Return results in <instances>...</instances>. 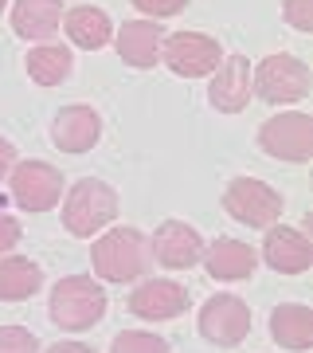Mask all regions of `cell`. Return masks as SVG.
<instances>
[{
  "mask_svg": "<svg viewBox=\"0 0 313 353\" xmlns=\"http://www.w3.org/2000/svg\"><path fill=\"white\" fill-rule=\"evenodd\" d=\"M250 90H259L266 102H301L310 94V67L298 55H266L263 63L250 71Z\"/></svg>",
  "mask_w": 313,
  "mask_h": 353,
  "instance_id": "cell-5",
  "label": "cell"
},
{
  "mask_svg": "<svg viewBox=\"0 0 313 353\" xmlns=\"http://www.w3.org/2000/svg\"><path fill=\"white\" fill-rule=\"evenodd\" d=\"M129 310L145 322H164V318H180L188 310V290L173 279H149L129 294Z\"/></svg>",
  "mask_w": 313,
  "mask_h": 353,
  "instance_id": "cell-14",
  "label": "cell"
},
{
  "mask_svg": "<svg viewBox=\"0 0 313 353\" xmlns=\"http://www.w3.org/2000/svg\"><path fill=\"white\" fill-rule=\"evenodd\" d=\"M12 165H16V145L8 138H0V181L12 173Z\"/></svg>",
  "mask_w": 313,
  "mask_h": 353,
  "instance_id": "cell-27",
  "label": "cell"
},
{
  "mask_svg": "<svg viewBox=\"0 0 313 353\" xmlns=\"http://www.w3.org/2000/svg\"><path fill=\"white\" fill-rule=\"evenodd\" d=\"M90 263H94V275L106 279V283H133V279H141L153 263L149 240L141 236L138 228H110V232L94 243Z\"/></svg>",
  "mask_w": 313,
  "mask_h": 353,
  "instance_id": "cell-1",
  "label": "cell"
},
{
  "mask_svg": "<svg viewBox=\"0 0 313 353\" xmlns=\"http://www.w3.org/2000/svg\"><path fill=\"white\" fill-rule=\"evenodd\" d=\"M224 208L227 216H235L239 224L247 228H270L282 220L286 201H282V192L270 189L259 176H235L224 192Z\"/></svg>",
  "mask_w": 313,
  "mask_h": 353,
  "instance_id": "cell-4",
  "label": "cell"
},
{
  "mask_svg": "<svg viewBox=\"0 0 313 353\" xmlns=\"http://www.w3.org/2000/svg\"><path fill=\"white\" fill-rule=\"evenodd\" d=\"M102 138V118L94 106H63L55 114V122H51V141H55V150L63 153H87L94 150Z\"/></svg>",
  "mask_w": 313,
  "mask_h": 353,
  "instance_id": "cell-12",
  "label": "cell"
},
{
  "mask_svg": "<svg viewBox=\"0 0 313 353\" xmlns=\"http://www.w3.org/2000/svg\"><path fill=\"white\" fill-rule=\"evenodd\" d=\"M43 287V271L39 263L24 259V255H8L0 259V303H24Z\"/></svg>",
  "mask_w": 313,
  "mask_h": 353,
  "instance_id": "cell-19",
  "label": "cell"
},
{
  "mask_svg": "<svg viewBox=\"0 0 313 353\" xmlns=\"http://www.w3.org/2000/svg\"><path fill=\"white\" fill-rule=\"evenodd\" d=\"M47 310H51V322L59 330L78 334V330H90L94 322H102V314H106V290L90 275H67L55 283Z\"/></svg>",
  "mask_w": 313,
  "mask_h": 353,
  "instance_id": "cell-2",
  "label": "cell"
},
{
  "mask_svg": "<svg viewBox=\"0 0 313 353\" xmlns=\"http://www.w3.org/2000/svg\"><path fill=\"white\" fill-rule=\"evenodd\" d=\"M114 48H118V55H122V63L145 71V67H157V59H161L164 32H161L157 20H125V24L118 28Z\"/></svg>",
  "mask_w": 313,
  "mask_h": 353,
  "instance_id": "cell-15",
  "label": "cell"
},
{
  "mask_svg": "<svg viewBox=\"0 0 313 353\" xmlns=\"http://www.w3.org/2000/svg\"><path fill=\"white\" fill-rule=\"evenodd\" d=\"M63 24H67V36L75 39L78 48H87V51L106 48L110 36H114L110 16L102 12V8H94V4H78V8H71Z\"/></svg>",
  "mask_w": 313,
  "mask_h": 353,
  "instance_id": "cell-21",
  "label": "cell"
},
{
  "mask_svg": "<svg viewBox=\"0 0 313 353\" xmlns=\"http://www.w3.org/2000/svg\"><path fill=\"white\" fill-rule=\"evenodd\" d=\"M63 24L59 0H16L12 4V28L24 39H51Z\"/></svg>",
  "mask_w": 313,
  "mask_h": 353,
  "instance_id": "cell-18",
  "label": "cell"
},
{
  "mask_svg": "<svg viewBox=\"0 0 313 353\" xmlns=\"http://www.w3.org/2000/svg\"><path fill=\"white\" fill-rule=\"evenodd\" d=\"M149 255L161 267H169V271H188V267L200 263L204 240H200V232L192 224H184V220H164V224L153 232Z\"/></svg>",
  "mask_w": 313,
  "mask_h": 353,
  "instance_id": "cell-10",
  "label": "cell"
},
{
  "mask_svg": "<svg viewBox=\"0 0 313 353\" xmlns=\"http://www.w3.org/2000/svg\"><path fill=\"white\" fill-rule=\"evenodd\" d=\"M200 334L212 345H224V350H231V345H239V341L250 334V310L243 299H235V294H215V299H208L200 310Z\"/></svg>",
  "mask_w": 313,
  "mask_h": 353,
  "instance_id": "cell-9",
  "label": "cell"
},
{
  "mask_svg": "<svg viewBox=\"0 0 313 353\" xmlns=\"http://www.w3.org/2000/svg\"><path fill=\"white\" fill-rule=\"evenodd\" d=\"M47 353H94L90 345H83V341H55Z\"/></svg>",
  "mask_w": 313,
  "mask_h": 353,
  "instance_id": "cell-28",
  "label": "cell"
},
{
  "mask_svg": "<svg viewBox=\"0 0 313 353\" xmlns=\"http://www.w3.org/2000/svg\"><path fill=\"white\" fill-rule=\"evenodd\" d=\"M71 71H75V55L63 43H39L28 51V75L39 87H59L63 79H71Z\"/></svg>",
  "mask_w": 313,
  "mask_h": 353,
  "instance_id": "cell-20",
  "label": "cell"
},
{
  "mask_svg": "<svg viewBox=\"0 0 313 353\" xmlns=\"http://www.w3.org/2000/svg\"><path fill=\"white\" fill-rule=\"evenodd\" d=\"M0 353H39V341L24 326H0Z\"/></svg>",
  "mask_w": 313,
  "mask_h": 353,
  "instance_id": "cell-23",
  "label": "cell"
},
{
  "mask_svg": "<svg viewBox=\"0 0 313 353\" xmlns=\"http://www.w3.org/2000/svg\"><path fill=\"white\" fill-rule=\"evenodd\" d=\"M161 59L169 63V71L180 79H204L212 75L219 59H224V48L219 39L204 36V32H173L164 36V48H161Z\"/></svg>",
  "mask_w": 313,
  "mask_h": 353,
  "instance_id": "cell-6",
  "label": "cell"
},
{
  "mask_svg": "<svg viewBox=\"0 0 313 353\" xmlns=\"http://www.w3.org/2000/svg\"><path fill=\"white\" fill-rule=\"evenodd\" d=\"M200 263L215 283H243V279L255 275L259 252H255L250 243H243V240H215L212 248H204Z\"/></svg>",
  "mask_w": 313,
  "mask_h": 353,
  "instance_id": "cell-16",
  "label": "cell"
},
{
  "mask_svg": "<svg viewBox=\"0 0 313 353\" xmlns=\"http://www.w3.org/2000/svg\"><path fill=\"white\" fill-rule=\"evenodd\" d=\"M208 102L219 114H239L250 102V59L243 55H224L219 67L212 71V87H208Z\"/></svg>",
  "mask_w": 313,
  "mask_h": 353,
  "instance_id": "cell-13",
  "label": "cell"
},
{
  "mask_svg": "<svg viewBox=\"0 0 313 353\" xmlns=\"http://www.w3.org/2000/svg\"><path fill=\"white\" fill-rule=\"evenodd\" d=\"M270 338H274L282 350L305 353L313 345V310L301 306V303L274 306V314H270Z\"/></svg>",
  "mask_w": 313,
  "mask_h": 353,
  "instance_id": "cell-17",
  "label": "cell"
},
{
  "mask_svg": "<svg viewBox=\"0 0 313 353\" xmlns=\"http://www.w3.org/2000/svg\"><path fill=\"white\" fill-rule=\"evenodd\" d=\"M133 8H141L145 16H157V24H161V20H169V16L184 12L188 0H133Z\"/></svg>",
  "mask_w": 313,
  "mask_h": 353,
  "instance_id": "cell-25",
  "label": "cell"
},
{
  "mask_svg": "<svg viewBox=\"0 0 313 353\" xmlns=\"http://www.w3.org/2000/svg\"><path fill=\"white\" fill-rule=\"evenodd\" d=\"M110 353H169V341L149 334V330H122L114 338Z\"/></svg>",
  "mask_w": 313,
  "mask_h": 353,
  "instance_id": "cell-22",
  "label": "cell"
},
{
  "mask_svg": "<svg viewBox=\"0 0 313 353\" xmlns=\"http://www.w3.org/2000/svg\"><path fill=\"white\" fill-rule=\"evenodd\" d=\"M259 145L278 161H310L313 157V118L301 110H282L259 130Z\"/></svg>",
  "mask_w": 313,
  "mask_h": 353,
  "instance_id": "cell-7",
  "label": "cell"
},
{
  "mask_svg": "<svg viewBox=\"0 0 313 353\" xmlns=\"http://www.w3.org/2000/svg\"><path fill=\"white\" fill-rule=\"evenodd\" d=\"M20 236H24V232H20V224H16L12 216H4V212H0V255H4V252H12L16 243H20Z\"/></svg>",
  "mask_w": 313,
  "mask_h": 353,
  "instance_id": "cell-26",
  "label": "cell"
},
{
  "mask_svg": "<svg viewBox=\"0 0 313 353\" xmlns=\"http://www.w3.org/2000/svg\"><path fill=\"white\" fill-rule=\"evenodd\" d=\"M4 8H8V0H0V12H4Z\"/></svg>",
  "mask_w": 313,
  "mask_h": 353,
  "instance_id": "cell-29",
  "label": "cell"
},
{
  "mask_svg": "<svg viewBox=\"0 0 313 353\" xmlns=\"http://www.w3.org/2000/svg\"><path fill=\"white\" fill-rule=\"evenodd\" d=\"M282 16H286L290 28L313 32V0H286V4H282Z\"/></svg>",
  "mask_w": 313,
  "mask_h": 353,
  "instance_id": "cell-24",
  "label": "cell"
},
{
  "mask_svg": "<svg viewBox=\"0 0 313 353\" xmlns=\"http://www.w3.org/2000/svg\"><path fill=\"white\" fill-rule=\"evenodd\" d=\"M63 196V173L47 161H16L12 165V201L24 212H47Z\"/></svg>",
  "mask_w": 313,
  "mask_h": 353,
  "instance_id": "cell-8",
  "label": "cell"
},
{
  "mask_svg": "<svg viewBox=\"0 0 313 353\" xmlns=\"http://www.w3.org/2000/svg\"><path fill=\"white\" fill-rule=\"evenodd\" d=\"M118 216V192L98 181V176H83L71 185L67 201H63V228L71 236H94Z\"/></svg>",
  "mask_w": 313,
  "mask_h": 353,
  "instance_id": "cell-3",
  "label": "cell"
},
{
  "mask_svg": "<svg viewBox=\"0 0 313 353\" xmlns=\"http://www.w3.org/2000/svg\"><path fill=\"white\" fill-rule=\"evenodd\" d=\"M263 259L274 267L278 275H301L313 263V243L305 232L286 224H270L263 240Z\"/></svg>",
  "mask_w": 313,
  "mask_h": 353,
  "instance_id": "cell-11",
  "label": "cell"
}]
</instances>
